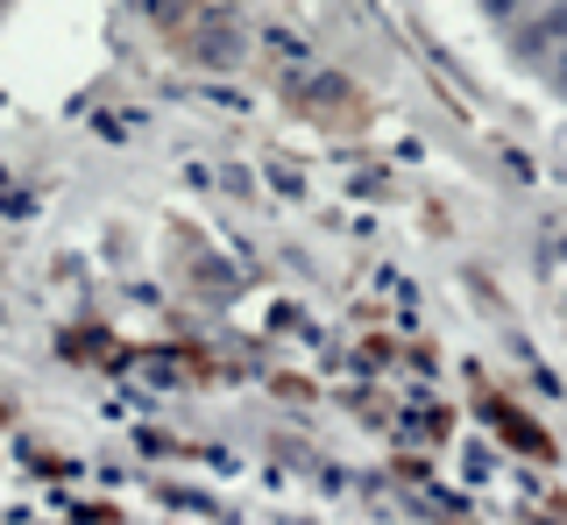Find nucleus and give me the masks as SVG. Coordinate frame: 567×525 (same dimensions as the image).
<instances>
[{
    "label": "nucleus",
    "instance_id": "nucleus-3",
    "mask_svg": "<svg viewBox=\"0 0 567 525\" xmlns=\"http://www.w3.org/2000/svg\"><path fill=\"white\" fill-rule=\"evenodd\" d=\"M554 85H560V93H567V50H560V58H554Z\"/></svg>",
    "mask_w": 567,
    "mask_h": 525
},
{
    "label": "nucleus",
    "instance_id": "nucleus-2",
    "mask_svg": "<svg viewBox=\"0 0 567 525\" xmlns=\"http://www.w3.org/2000/svg\"><path fill=\"white\" fill-rule=\"evenodd\" d=\"M483 8L496 14V22H525V14L539 8V0H483Z\"/></svg>",
    "mask_w": 567,
    "mask_h": 525
},
{
    "label": "nucleus",
    "instance_id": "nucleus-1",
    "mask_svg": "<svg viewBox=\"0 0 567 525\" xmlns=\"http://www.w3.org/2000/svg\"><path fill=\"white\" fill-rule=\"evenodd\" d=\"M518 58H560L567 50V0H539V8L525 14V29L511 37Z\"/></svg>",
    "mask_w": 567,
    "mask_h": 525
}]
</instances>
